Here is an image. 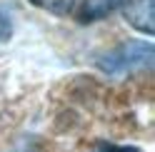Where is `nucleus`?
I'll list each match as a JSON object with an SVG mask.
<instances>
[{"label":"nucleus","mask_w":155,"mask_h":152,"mask_svg":"<svg viewBox=\"0 0 155 152\" xmlns=\"http://www.w3.org/2000/svg\"><path fill=\"white\" fill-rule=\"evenodd\" d=\"M153 62V45L150 43H125L115 50L105 52L98 60V68L110 75H123L130 70L150 68Z\"/></svg>","instance_id":"1"},{"label":"nucleus","mask_w":155,"mask_h":152,"mask_svg":"<svg viewBox=\"0 0 155 152\" xmlns=\"http://www.w3.org/2000/svg\"><path fill=\"white\" fill-rule=\"evenodd\" d=\"M128 0H80L78 8L73 10L75 20L88 25V23H95V20H103V17H108L113 13H118L125 8Z\"/></svg>","instance_id":"2"},{"label":"nucleus","mask_w":155,"mask_h":152,"mask_svg":"<svg viewBox=\"0 0 155 152\" xmlns=\"http://www.w3.org/2000/svg\"><path fill=\"white\" fill-rule=\"evenodd\" d=\"M123 13L133 27L143 30L145 35H153V0H128Z\"/></svg>","instance_id":"3"},{"label":"nucleus","mask_w":155,"mask_h":152,"mask_svg":"<svg viewBox=\"0 0 155 152\" xmlns=\"http://www.w3.org/2000/svg\"><path fill=\"white\" fill-rule=\"evenodd\" d=\"M30 3L53 15H73V10L78 8L80 0H30Z\"/></svg>","instance_id":"4"},{"label":"nucleus","mask_w":155,"mask_h":152,"mask_svg":"<svg viewBox=\"0 0 155 152\" xmlns=\"http://www.w3.org/2000/svg\"><path fill=\"white\" fill-rule=\"evenodd\" d=\"M98 152H140L135 147H125V145H110V142H100Z\"/></svg>","instance_id":"5"}]
</instances>
